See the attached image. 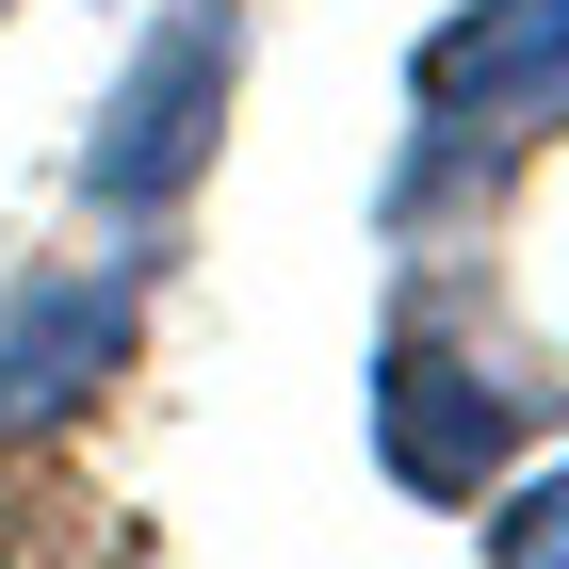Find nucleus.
I'll return each mask as SVG.
<instances>
[{"mask_svg":"<svg viewBox=\"0 0 569 569\" xmlns=\"http://www.w3.org/2000/svg\"><path fill=\"white\" fill-rule=\"evenodd\" d=\"M228 98H244V0H179L163 33L114 66V98H98L82 196L98 212H179L212 179V147H228Z\"/></svg>","mask_w":569,"mask_h":569,"instance_id":"nucleus-1","label":"nucleus"},{"mask_svg":"<svg viewBox=\"0 0 569 569\" xmlns=\"http://www.w3.org/2000/svg\"><path fill=\"white\" fill-rule=\"evenodd\" d=\"M407 98H423V131H456V147L569 114V0H456V17L407 49Z\"/></svg>","mask_w":569,"mask_h":569,"instance_id":"nucleus-3","label":"nucleus"},{"mask_svg":"<svg viewBox=\"0 0 569 569\" xmlns=\"http://www.w3.org/2000/svg\"><path fill=\"white\" fill-rule=\"evenodd\" d=\"M488 553H505V569H569V472H537V488H505V505H488Z\"/></svg>","mask_w":569,"mask_h":569,"instance_id":"nucleus-5","label":"nucleus"},{"mask_svg":"<svg viewBox=\"0 0 569 569\" xmlns=\"http://www.w3.org/2000/svg\"><path fill=\"white\" fill-rule=\"evenodd\" d=\"M505 439H521V391H505L488 358L423 342V326L375 358V456H391V488H423V505H488Z\"/></svg>","mask_w":569,"mask_h":569,"instance_id":"nucleus-4","label":"nucleus"},{"mask_svg":"<svg viewBox=\"0 0 569 569\" xmlns=\"http://www.w3.org/2000/svg\"><path fill=\"white\" fill-rule=\"evenodd\" d=\"M131 342H147V277H131V261L33 277V293L0 309V456L49 439V423H82V407L131 375Z\"/></svg>","mask_w":569,"mask_h":569,"instance_id":"nucleus-2","label":"nucleus"}]
</instances>
